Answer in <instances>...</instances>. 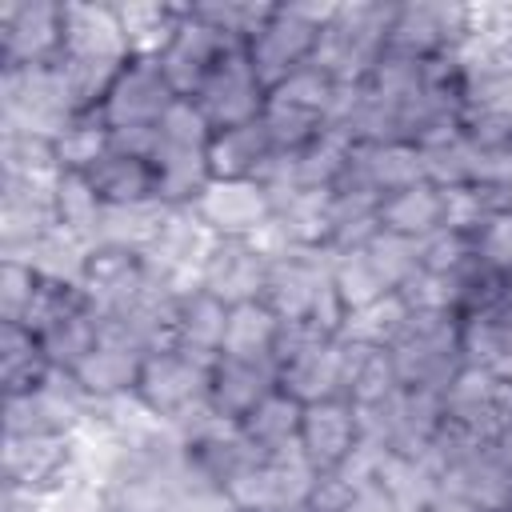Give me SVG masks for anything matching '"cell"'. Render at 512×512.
Listing matches in <instances>:
<instances>
[{
    "label": "cell",
    "mask_w": 512,
    "mask_h": 512,
    "mask_svg": "<svg viewBox=\"0 0 512 512\" xmlns=\"http://www.w3.org/2000/svg\"><path fill=\"white\" fill-rule=\"evenodd\" d=\"M208 144H212V124L184 96L152 128L148 160H152V172H156L160 200L168 208H192V200L208 188V180H212Z\"/></svg>",
    "instance_id": "cell-1"
},
{
    "label": "cell",
    "mask_w": 512,
    "mask_h": 512,
    "mask_svg": "<svg viewBox=\"0 0 512 512\" xmlns=\"http://www.w3.org/2000/svg\"><path fill=\"white\" fill-rule=\"evenodd\" d=\"M392 0H352L336 4L316 48V68H324L336 84H360L384 56L392 32Z\"/></svg>",
    "instance_id": "cell-2"
},
{
    "label": "cell",
    "mask_w": 512,
    "mask_h": 512,
    "mask_svg": "<svg viewBox=\"0 0 512 512\" xmlns=\"http://www.w3.org/2000/svg\"><path fill=\"white\" fill-rule=\"evenodd\" d=\"M336 4H320V0H288V4H272L268 20L260 24V32L244 44L248 64L256 68V76L264 80V88H276L280 80H288L292 72L308 68L316 60L320 48V32L328 24Z\"/></svg>",
    "instance_id": "cell-3"
},
{
    "label": "cell",
    "mask_w": 512,
    "mask_h": 512,
    "mask_svg": "<svg viewBox=\"0 0 512 512\" xmlns=\"http://www.w3.org/2000/svg\"><path fill=\"white\" fill-rule=\"evenodd\" d=\"M476 44V4L456 0H400L392 8L388 52L408 60H440L460 56Z\"/></svg>",
    "instance_id": "cell-4"
},
{
    "label": "cell",
    "mask_w": 512,
    "mask_h": 512,
    "mask_svg": "<svg viewBox=\"0 0 512 512\" xmlns=\"http://www.w3.org/2000/svg\"><path fill=\"white\" fill-rule=\"evenodd\" d=\"M72 116H80V112L72 104L60 64L0 72V132L56 140Z\"/></svg>",
    "instance_id": "cell-5"
},
{
    "label": "cell",
    "mask_w": 512,
    "mask_h": 512,
    "mask_svg": "<svg viewBox=\"0 0 512 512\" xmlns=\"http://www.w3.org/2000/svg\"><path fill=\"white\" fill-rule=\"evenodd\" d=\"M396 376L404 388H428L444 392L456 372L464 368V344H460V320L444 312H412L400 340L388 348Z\"/></svg>",
    "instance_id": "cell-6"
},
{
    "label": "cell",
    "mask_w": 512,
    "mask_h": 512,
    "mask_svg": "<svg viewBox=\"0 0 512 512\" xmlns=\"http://www.w3.org/2000/svg\"><path fill=\"white\" fill-rule=\"evenodd\" d=\"M212 364L188 348H160L144 356L140 380H136V400L164 424H180L192 412L208 408V384H212Z\"/></svg>",
    "instance_id": "cell-7"
},
{
    "label": "cell",
    "mask_w": 512,
    "mask_h": 512,
    "mask_svg": "<svg viewBox=\"0 0 512 512\" xmlns=\"http://www.w3.org/2000/svg\"><path fill=\"white\" fill-rule=\"evenodd\" d=\"M276 384L300 404L344 396V340L320 336L308 324H284L276 352Z\"/></svg>",
    "instance_id": "cell-8"
},
{
    "label": "cell",
    "mask_w": 512,
    "mask_h": 512,
    "mask_svg": "<svg viewBox=\"0 0 512 512\" xmlns=\"http://www.w3.org/2000/svg\"><path fill=\"white\" fill-rule=\"evenodd\" d=\"M92 416L96 404L60 368L40 388L4 396V436H80Z\"/></svg>",
    "instance_id": "cell-9"
},
{
    "label": "cell",
    "mask_w": 512,
    "mask_h": 512,
    "mask_svg": "<svg viewBox=\"0 0 512 512\" xmlns=\"http://www.w3.org/2000/svg\"><path fill=\"white\" fill-rule=\"evenodd\" d=\"M360 432H364V440L380 444L384 452L428 456V448L444 432V392L400 388L384 404L360 412Z\"/></svg>",
    "instance_id": "cell-10"
},
{
    "label": "cell",
    "mask_w": 512,
    "mask_h": 512,
    "mask_svg": "<svg viewBox=\"0 0 512 512\" xmlns=\"http://www.w3.org/2000/svg\"><path fill=\"white\" fill-rule=\"evenodd\" d=\"M64 56V0L0 4V72L48 68Z\"/></svg>",
    "instance_id": "cell-11"
},
{
    "label": "cell",
    "mask_w": 512,
    "mask_h": 512,
    "mask_svg": "<svg viewBox=\"0 0 512 512\" xmlns=\"http://www.w3.org/2000/svg\"><path fill=\"white\" fill-rule=\"evenodd\" d=\"M320 484V472L296 452L260 456L252 460L224 492L232 496L236 512H300Z\"/></svg>",
    "instance_id": "cell-12"
},
{
    "label": "cell",
    "mask_w": 512,
    "mask_h": 512,
    "mask_svg": "<svg viewBox=\"0 0 512 512\" xmlns=\"http://www.w3.org/2000/svg\"><path fill=\"white\" fill-rule=\"evenodd\" d=\"M188 100L204 112L212 132H220V128H236V124L260 120L264 104H268V88L256 76V68L248 64V52L244 48H228L224 60L208 72V80Z\"/></svg>",
    "instance_id": "cell-13"
},
{
    "label": "cell",
    "mask_w": 512,
    "mask_h": 512,
    "mask_svg": "<svg viewBox=\"0 0 512 512\" xmlns=\"http://www.w3.org/2000/svg\"><path fill=\"white\" fill-rule=\"evenodd\" d=\"M444 424L472 440H496L512 424V380L464 364L444 388Z\"/></svg>",
    "instance_id": "cell-14"
},
{
    "label": "cell",
    "mask_w": 512,
    "mask_h": 512,
    "mask_svg": "<svg viewBox=\"0 0 512 512\" xmlns=\"http://www.w3.org/2000/svg\"><path fill=\"white\" fill-rule=\"evenodd\" d=\"M76 460H80L76 436H4L0 488L48 496L76 472Z\"/></svg>",
    "instance_id": "cell-15"
},
{
    "label": "cell",
    "mask_w": 512,
    "mask_h": 512,
    "mask_svg": "<svg viewBox=\"0 0 512 512\" xmlns=\"http://www.w3.org/2000/svg\"><path fill=\"white\" fill-rule=\"evenodd\" d=\"M212 244H216V236L200 224V216L192 208H168L152 248L144 252V264L164 288L192 292L200 284V268H204Z\"/></svg>",
    "instance_id": "cell-16"
},
{
    "label": "cell",
    "mask_w": 512,
    "mask_h": 512,
    "mask_svg": "<svg viewBox=\"0 0 512 512\" xmlns=\"http://www.w3.org/2000/svg\"><path fill=\"white\" fill-rule=\"evenodd\" d=\"M332 280V252L320 248H284L268 264V284H264V304L284 320V324H304L312 304Z\"/></svg>",
    "instance_id": "cell-17"
},
{
    "label": "cell",
    "mask_w": 512,
    "mask_h": 512,
    "mask_svg": "<svg viewBox=\"0 0 512 512\" xmlns=\"http://www.w3.org/2000/svg\"><path fill=\"white\" fill-rule=\"evenodd\" d=\"M176 88L168 84L164 68L156 60H144V56H132L124 64V72L116 76L108 100L100 104V116L112 132H124V128H156L160 116L176 104Z\"/></svg>",
    "instance_id": "cell-18"
},
{
    "label": "cell",
    "mask_w": 512,
    "mask_h": 512,
    "mask_svg": "<svg viewBox=\"0 0 512 512\" xmlns=\"http://www.w3.org/2000/svg\"><path fill=\"white\" fill-rule=\"evenodd\" d=\"M192 212L216 240H252L272 224V192L260 180H208Z\"/></svg>",
    "instance_id": "cell-19"
},
{
    "label": "cell",
    "mask_w": 512,
    "mask_h": 512,
    "mask_svg": "<svg viewBox=\"0 0 512 512\" xmlns=\"http://www.w3.org/2000/svg\"><path fill=\"white\" fill-rule=\"evenodd\" d=\"M228 48H244V44H232V40L220 36L208 20H200V16L192 12V4H184V16H180L172 40L164 44V52L156 56V64L164 68V76H168V84L176 88V96L188 100V96L208 80V72L224 60Z\"/></svg>",
    "instance_id": "cell-20"
},
{
    "label": "cell",
    "mask_w": 512,
    "mask_h": 512,
    "mask_svg": "<svg viewBox=\"0 0 512 512\" xmlns=\"http://www.w3.org/2000/svg\"><path fill=\"white\" fill-rule=\"evenodd\" d=\"M152 284H160L144 256L140 252H128V248H92L88 256V268H84V280H80V292L88 296V304L96 308L100 320H112L120 312H128Z\"/></svg>",
    "instance_id": "cell-21"
},
{
    "label": "cell",
    "mask_w": 512,
    "mask_h": 512,
    "mask_svg": "<svg viewBox=\"0 0 512 512\" xmlns=\"http://www.w3.org/2000/svg\"><path fill=\"white\" fill-rule=\"evenodd\" d=\"M268 264L272 256L256 244V240H216L204 268H200V284L204 292H212L216 300H224L228 308L264 300V284H268Z\"/></svg>",
    "instance_id": "cell-22"
},
{
    "label": "cell",
    "mask_w": 512,
    "mask_h": 512,
    "mask_svg": "<svg viewBox=\"0 0 512 512\" xmlns=\"http://www.w3.org/2000/svg\"><path fill=\"white\" fill-rule=\"evenodd\" d=\"M420 180H428L420 148L408 140H384V144H352L348 168L336 188H356V192L384 200L388 192H400Z\"/></svg>",
    "instance_id": "cell-23"
},
{
    "label": "cell",
    "mask_w": 512,
    "mask_h": 512,
    "mask_svg": "<svg viewBox=\"0 0 512 512\" xmlns=\"http://www.w3.org/2000/svg\"><path fill=\"white\" fill-rule=\"evenodd\" d=\"M364 432H360V412L336 396V400H316L304 404V420H300V456L324 476L344 468V460L360 448Z\"/></svg>",
    "instance_id": "cell-24"
},
{
    "label": "cell",
    "mask_w": 512,
    "mask_h": 512,
    "mask_svg": "<svg viewBox=\"0 0 512 512\" xmlns=\"http://www.w3.org/2000/svg\"><path fill=\"white\" fill-rule=\"evenodd\" d=\"M56 184L0 180V256H24L56 228Z\"/></svg>",
    "instance_id": "cell-25"
},
{
    "label": "cell",
    "mask_w": 512,
    "mask_h": 512,
    "mask_svg": "<svg viewBox=\"0 0 512 512\" xmlns=\"http://www.w3.org/2000/svg\"><path fill=\"white\" fill-rule=\"evenodd\" d=\"M64 56L132 60L116 0H64Z\"/></svg>",
    "instance_id": "cell-26"
},
{
    "label": "cell",
    "mask_w": 512,
    "mask_h": 512,
    "mask_svg": "<svg viewBox=\"0 0 512 512\" xmlns=\"http://www.w3.org/2000/svg\"><path fill=\"white\" fill-rule=\"evenodd\" d=\"M144 356H148V352H140L136 344H128V340L104 332L100 344H96L68 376L84 388V396H88L92 404H112V400H124V396L136 392Z\"/></svg>",
    "instance_id": "cell-27"
},
{
    "label": "cell",
    "mask_w": 512,
    "mask_h": 512,
    "mask_svg": "<svg viewBox=\"0 0 512 512\" xmlns=\"http://www.w3.org/2000/svg\"><path fill=\"white\" fill-rule=\"evenodd\" d=\"M276 364H256V360H236V356H216L212 364V384H208V404L224 420H244L268 392H276Z\"/></svg>",
    "instance_id": "cell-28"
},
{
    "label": "cell",
    "mask_w": 512,
    "mask_h": 512,
    "mask_svg": "<svg viewBox=\"0 0 512 512\" xmlns=\"http://www.w3.org/2000/svg\"><path fill=\"white\" fill-rule=\"evenodd\" d=\"M460 344L464 364L512 380V288L496 304L460 320Z\"/></svg>",
    "instance_id": "cell-29"
},
{
    "label": "cell",
    "mask_w": 512,
    "mask_h": 512,
    "mask_svg": "<svg viewBox=\"0 0 512 512\" xmlns=\"http://www.w3.org/2000/svg\"><path fill=\"white\" fill-rule=\"evenodd\" d=\"M272 160H276V144L264 120L212 132V144H208L212 180H260Z\"/></svg>",
    "instance_id": "cell-30"
},
{
    "label": "cell",
    "mask_w": 512,
    "mask_h": 512,
    "mask_svg": "<svg viewBox=\"0 0 512 512\" xmlns=\"http://www.w3.org/2000/svg\"><path fill=\"white\" fill-rule=\"evenodd\" d=\"M376 220L384 232L420 244L444 228V188H436L432 180H420V184H408L400 192H388L376 208Z\"/></svg>",
    "instance_id": "cell-31"
},
{
    "label": "cell",
    "mask_w": 512,
    "mask_h": 512,
    "mask_svg": "<svg viewBox=\"0 0 512 512\" xmlns=\"http://www.w3.org/2000/svg\"><path fill=\"white\" fill-rule=\"evenodd\" d=\"M300 420H304V404L284 388H276L240 420V432L252 440L260 456H284L296 452L300 444Z\"/></svg>",
    "instance_id": "cell-32"
},
{
    "label": "cell",
    "mask_w": 512,
    "mask_h": 512,
    "mask_svg": "<svg viewBox=\"0 0 512 512\" xmlns=\"http://www.w3.org/2000/svg\"><path fill=\"white\" fill-rule=\"evenodd\" d=\"M400 388L404 384H400L396 364H392V356L384 348H360V344H348L344 340V400L356 412H368V408L384 404Z\"/></svg>",
    "instance_id": "cell-33"
},
{
    "label": "cell",
    "mask_w": 512,
    "mask_h": 512,
    "mask_svg": "<svg viewBox=\"0 0 512 512\" xmlns=\"http://www.w3.org/2000/svg\"><path fill=\"white\" fill-rule=\"evenodd\" d=\"M376 480L392 496L396 512H424V508H432L444 496L440 472H436V464L428 456L384 452L380 464H376Z\"/></svg>",
    "instance_id": "cell-34"
},
{
    "label": "cell",
    "mask_w": 512,
    "mask_h": 512,
    "mask_svg": "<svg viewBox=\"0 0 512 512\" xmlns=\"http://www.w3.org/2000/svg\"><path fill=\"white\" fill-rule=\"evenodd\" d=\"M228 304L204 288H192L176 300V348H188L204 360H216L228 332Z\"/></svg>",
    "instance_id": "cell-35"
},
{
    "label": "cell",
    "mask_w": 512,
    "mask_h": 512,
    "mask_svg": "<svg viewBox=\"0 0 512 512\" xmlns=\"http://www.w3.org/2000/svg\"><path fill=\"white\" fill-rule=\"evenodd\" d=\"M280 336H284V320H280L264 300H252V304H240V308L228 312V332H224L220 356L256 360V364H276Z\"/></svg>",
    "instance_id": "cell-36"
},
{
    "label": "cell",
    "mask_w": 512,
    "mask_h": 512,
    "mask_svg": "<svg viewBox=\"0 0 512 512\" xmlns=\"http://www.w3.org/2000/svg\"><path fill=\"white\" fill-rule=\"evenodd\" d=\"M88 180H92V188L100 192L104 204H144V200H160L152 160H148V156H136V152L108 148L104 160L88 172Z\"/></svg>",
    "instance_id": "cell-37"
},
{
    "label": "cell",
    "mask_w": 512,
    "mask_h": 512,
    "mask_svg": "<svg viewBox=\"0 0 512 512\" xmlns=\"http://www.w3.org/2000/svg\"><path fill=\"white\" fill-rule=\"evenodd\" d=\"M100 336H104V320L96 316V308L88 304V296H80V300H76L60 320H52L36 340H40V348L48 352L52 368L72 372V368L100 344Z\"/></svg>",
    "instance_id": "cell-38"
},
{
    "label": "cell",
    "mask_w": 512,
    "mask_h": 512,
    "mask_svg": "<svg viewBox=\"0 0 512 512\" xmlns=\"http://www.w3.org/2000/svg\"><path fill=\"white\" fill-rule=\"evenodd\" d=\"M52 360L24 324H0V392L20 396L52 376Z\"/></svg>",
    "instance_id": "cell-39"
},
{
    "label": "cell",
    "mask_w": 512,
    "mask_h": 512,
    "mask_svg": "<svg viewBox=\"0 0 512 512\" xmlns=\"http://www.w3.org/2000/svg\"><path fill=\"white\" fill-rule=\"evenodd\" d=\"M116 12H120V28H124V40H128V52L144 56V60H156L164 52V44L172 40V32H176V24L184 16V4L116 0Z\"/></svg>",
    "instance_id": "cell-40"
},
{
    "label": "cell",
    "mask_w": 512,
    "mask_h": 512,
    "mask_svg": "<svg viewBox=\"0 0 512 512\" xmlns=\"http://www.w3.org/2000/svg\"><path fill=\"white\" fill-rule=\"evenodd\" d=\"M168 216L164 200H144V204H104L96 248H128V252H148L160 224Z\"/></svg>",
    "instance_id": "cell-41"
},
{
    "label": "cell",
    "mask_w": 512,
    "mask_h": 512,
    "mask_svg": "<svg viewBox=\"0 0 512 512\" xmlns=\"http://www.w3.org/2000/svg\"><path fill=\"white\" fill-rule=\"evenodd\" d=\"M52 204H56V224L96 248L104 200H100V192L92 188V180H88L84 172H60L56 192H52Z\"/></svg>",
    "instance_id": "cell-42"
},
{
    "label": "cell",
    "mask_w": 512,
    "mask_h": 512,
    "mask_svg": "<svg viewBox=\"0 0 512 512\" xmlns=\"http://www.w3.org/2000/svg\"><path fill=\"white\" fill-rule=\"evenodd\" d=\"M408 320H412L408 300L400 292H388V296H380V300H372V304H364L348 316L344 340L360 344V348H384L388 352L400 340V332L408 328Z\"/></svg>",
    "instance_id": "cell-43"
},
{
    "label": "cell",
    "mask_w": 512,
    "mask_h": 512,
    "mask_svg": "<svg viewBox=\"0 0 512 512\" xmlns=\"http://www.w3.org/2000/svg\"><path fill=\"white\" fill-rule=\"evenodd\" d=\"M52 148H56L60 172H84V176H88V172L104 160V152L112 148V128L104 124L100 112H80V116H72L68 128L52 140Z\"/></svg>",
    "instance_id": "cell-44"
},
{
    "label": "cell",
    "mask_w": 512,
    "mask_h": 512,
    "mask_svg": "<svg viewBox=\"0 0 512 512\" xmlns=\"http://www.w3.org/2000/svg\"><path fill=\"white\" fill-rule=\"evenodd\" d=\"M0 180H28V184H56L60 164L56 148L44 136L0 132Z\"/></svg>",
    "instance_id": "cell-45"
},
{
    "label": "cell",
    "mask_w": 512,
    "mask_h": 512,
    "mask_svg": "<svg viewBox=\"0 0 512 512\" xmlns=\"http://www.w3.org/2000/svg\"><path fill=\"white\" fill-rule=\"evenodd\" d=\"M88 256H92V244H84L80 236H72V232H64V228L56 224V228H52L48 236H40L20 260H28L44 280L76 284V288H80L84 268H88Z\"/></svg>",
    "instance_id": "cell-46"
},
{
    "label": "cell",
    "mask_w": 512,
    "mask_h": 512,
    "mask_svg": "<svg viewBox=\"0 0 512 512\" xmlns=\"http://www.w3.org/2000/svg\"><path fill=\"white\" fill-rule=\"evenodd\" d=\"M332 288L340 292L348 316H352L356 308H364V304H372V300H380V296L392 292V288L384 284V276L376 272L372 256L364 252V244H360V248L332 252Z\"/></svg>",
    "instance_id": "cell-47"
},
{
    "label": "cell",
    "mask_w": 512,
    "mask_h": 512,
    "mask_svg": "<svg viewBox=\"0 0 512 512\" xmlns=\"http://www.w3.org/2000/svg\"><path fill=\"white\" fill-rule=\"evenodd\" d=\"M192 12L200 20H208L232 44H248L260 32V24L268 20L272 4H256V0H196Z\"/></svg>",
    "instance_id": "cell-48"
},
{
    "label": "cell",
    "mask_w": 512,
    "mask_h": 512,
    "mask_svg": "<svg viewBox=\"0 0 512 512\" xmlns=\"http://www.w3.org/2000/svg\"><path fill=\"white\" fill-rule=\"evenodd\" d=\"M44 276L20 260V256H0V324H24Z\"/></svg>",
    "instance_id": "cell-49"
},
{
    "label": "cell",
    "mask_w": 512,
    "mask_h": 512,
    "mask_svg": "<svg viewBox=\"0 0 512 512\" xmlns=\"http://www.w3.org/2000/svg\"><path fill=\"white\" fill-rule=\"evenodd\" d=\"M364 252L372 256L376 272L384 276V284H388L392 292H400V288L420 272V244H416V240H404V236H392V232H384V228L364 244Z\"/></svg>",
    "instance_id": "cell-50"
},
{
    "label": "cell",
    "mask_w": 512,
    "mask_h": 512,
    "mask_svg": "<svg viewBox=\"0 0 512 512\" xmlns=\"http://www.w3.org/2000/svg\"><path fill=\"white\" fill-rule=\"evenodd\" d=\"M472 256L484 268L512 276V208H492L484 216V224L472 232Z\"/></svg>",
    "instance_id": "cell-51"
},
{
    "label": "cell",
    "mask_w": 512,
    "mask_h": 512,
    "mask_svg": "<svg viewBox=\"0 0 512 512\" xmlns=\"http://www.w3.org/2000/svg\"><path fill=\"white\" fill-rule=\"evenodd\" d=\"M40 512H112V496L96 476L72 472L60 488L40 500Z\"/></svg>",
    "instance_id": "cell-52"
},
{
    "label": "cell",
    "mask_w": 512,
    "mask_h": 512,
    "mask_svg": "<svg viewBox=\"0 0 512 512\" xmlns=\"http://www.w3.org/2000/svg\"><path fill=\"white\" fill-rule=\"evenodd\" d=\"M468 260H472V240L460 236V232L440 228V232H432L428 240H420V268H428V272L452 276V272H460Z\"/></svg>",
    "instance_id": "cell-53"
},
{
    "label": "cell",
    "mask_w": 512,
    "mask_h": 512,
    "mask_svg": "<svg viewBox=\"0 0 512 512\" xmlns=\"http://www.w3.org/2000/svg\"><path fill=\"white\" fill-rule=\"evenodd\" d=\"M424 512H480V508H472V504H464V500H452V496H440L432 508H424Z\"/></svg>",
    "instance_id": "cell-54"
},
{
    "label": "cell",
    "mask_w": 512,
    "mask_h": 512,
    "mask_svg": "<svg viewBox=\"0 0 512 512\" xmlns=\"http://www.w3.org/2000/svg\"><path fill=\"white\" fill-rule=\"evenodd\" d=\"M492 444L500 448V456H504V464L512 468V424H508V428H504V432H500V436H496Z\"/></svg>",
    "instance_id": "cell-55"
},
{
    "label": "cell",
    "mask_w": 512,
    "mask_h": 512,
    "mask_svg": "<svg viewBox=\"0 0 512 512\" xmlns=\"http://www.w3.org/2000/svg\"><path fill=\"white\" fill-rule=\"evenodd\" d=\"M496 512H512V508H496Z\"/></svg>",
    "instance_id": "cell-56"
},
{
    "label": "cell",
    "mask_w": 512,
    "mask_h": 512,
    "mask_svg": "<svg viewBox=\"0 0 512 512\" xmlns=\"http://www.w3.org/2000/svg\"><path fill=\"white\" fill-rule=\"evenodd\" d=\"M508 288H512V276H508Z\"/></svg>",
    "instance_id": "cell-57"
},
{
    "label": "cell",
    "mask_w": 512,
    "mask_h": 512,
    "mask_svg": "<svg viewBox=\"0 0 512 512\" xmlns=\"http://www.w3.org/2000/svg\"><path fill=\"white\" fill-rule=\"evenodd\" d=\"M112 512H124V508H112Z\"/></svg>",
    "instance_id": "cell-58"
}]
</instances>
